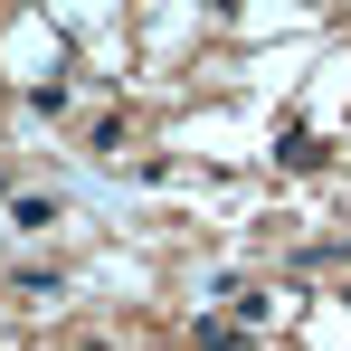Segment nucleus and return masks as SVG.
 <instances>
[{
	"label": "nucleus",
	"instance_id": "1",
	"mask_svg": "<svg viewBox=\"0 0 351 351\" xmlns=\"http://www.w3.org/2000/svg\"><path fill=\"white\" fill-rule=\"evenodd\" d=\"M276 162H285V171H313V162H323V143H313L304 123H285V133H276Z\"/></svg>",
	"mask_w": 351,
	"mask_h": 351
},
{
	"label": "nucleus",
	"instance_id": "2",
	"mask_svg": "<svg viewBox=\"0 0 351 351\" xmlns=\"http://www.w3.org/2000/svg\"><path fill=\"white\" fill-rule=\"evenodd\" d=\"M228 304H237V323H266V313H276V294H266V285H237Z\"/></svg>",
	"mask_w": 351,
	"mask_h": 351
}]
</instances>
